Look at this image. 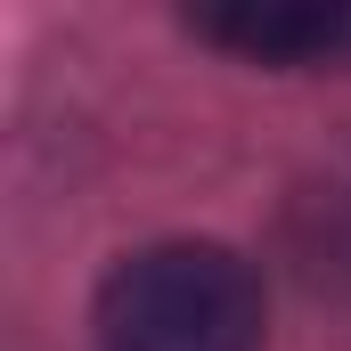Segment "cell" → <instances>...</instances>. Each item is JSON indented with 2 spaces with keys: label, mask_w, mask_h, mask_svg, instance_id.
Returning a JSON list of instances; mask_svg holds the SVG:
<instances>
[{
  "label": "cell",
  "mask_w": 351,
  "mask_h": 351,
  "mask_svg": "<svg viewBox=\"0 0 351 351\" xmlns=\"http://www.w3.org/2000/svg\"><path fill=\"white\" fill-rule=\"evenodd\" d=\"M302 269H311L327 294L351 302V180L319 188V196L302 204Z\"/></svg>",
  "instance_id": "cell-3"
},
{
  "label": "cell",
  "mask_w": 351,
  "mask_h": 351,
  "mask_svg": "<svg viewBox=\"0 0 351 351\" xmlns=\"http://www.w3.org/2000/svg\"><path fill=\"white\" fill-rule=\"evenodd\" d=\"M188 25L237 58H262V66H311L351 41L343 8H196Z\"/></svg>",
  "instance_id": "cell-2"
},
{
  "label": "cell",
  "mask_w": 351,
  "mask_h": 351,
  "mask_svg": "<svg viewBox=\"0 0 351 351\" xmlns=\"http://www.w3.org/2000/svg\"><path fill=\"white\" fill-rule=\"evenodd\" d=\"M98 351H262V278L229 245H147L98 286Z\"/></svg>",
  "instance_id": "cell-1"
}]
</instances>
